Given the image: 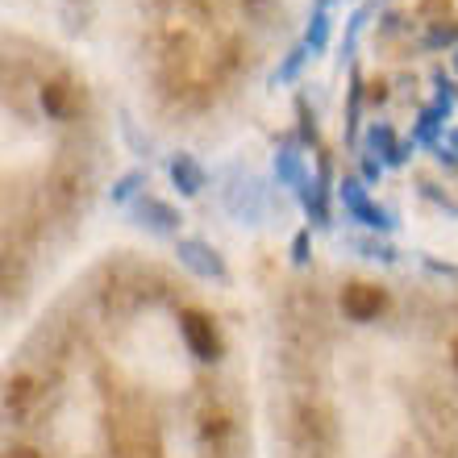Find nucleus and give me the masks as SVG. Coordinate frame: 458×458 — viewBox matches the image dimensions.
<instances>
[{
  "label": "nucleus",
  "mask_w": 458,
  "mask_h": 458,
  "mask_svg": "<svg viewBox=\"0 0 458 458\" xmlns=\"http://www.w3.org/2000/svg\"><path fill=\"white\" fill-rule=\"evenodd\" d=\"M180 334H183L188 350H192L200 362H217V359H221V338H217V326H213V317H205V313H196V309H188V313L180 317Z\"/></svg>",
  "instance_id": "obj_1"
},
{
  "label": "nucleus",
  "mask_w": 458,
  "mask_h": 458,
  "mask_svg": "<svg viewBox=\"0 0 458 458\" xmlns=\"http://www.w3.org/2000/svg\"><path fill=\"white\" fill-rule=\"evenodd\" d=\"M384 288H375V284H350L346 292H342V313L350 317V321H375V317L384 313Z\"/></svg>",
  "instance_id": "obj_2"
},
{
  "label": "nucleus",
  "mask_w": 458,
  "mask_h": 458,
  "mask_svg": "<svg viewBox=\"0 0 458 458\" xmlns=\"http://www.w3.org/2000/svg\"><path fill=\"white\" fill-rule=\"evenodd\" d=\"M342 200H346L350 213H354V217H362L367 225H384V229L392 225L384 208H375L371 200H367V192H362V183H359V180H346V183H342Z\"/></svg>",
  "instance_id": "obj_3"
},
{
  "label": "nucleus",
  "mask_w": 458,
  "mask_h": 458,
  "mask_svg": "<svg viewBox=\"0 0 458 458\" xmlns=\"http://www.w3.org/2000/svg\"><path fill=\"white\" fill-rule=\"evenodd\" d=\"M171 180H175V188H180L183 196H196L205 188V167H200L192 155H175L171 158Z\"/></svg>",
  "instance_id": "obj_4"
},
{
  "label": "nucleus",
  "mask_w": 458,
  "mask_h": 458,
  "mask_svg": "<svg viewBox=\"0 0 458 458\" xmlns=\"http://www.w3.org/2000/svg\"><path fill=\"white\" fill-rule=\"evenodd\" d=\"M180 259L192 271H200V276H225V267H221V259L208 246H200V242H180Z\"/></svg>",
  "instance_id": "obj_5"
},
{
  "label": "nucleus",
  "mask_w": 458,
  "mask_h": 458,
  "mask_svg": "<svg viewBox=\"0 0 458 458\" xmlns=\"http://www.w3.org/2000/svg\"><path fill=\"white\" fill-rule=\"evenodd\" d=\"M442 117H450V105H446V100H434V105L421 113V121H417V133H412V142L434 146V142H437V130H442Z\"/></svg>",
  "instance_id": "obj_6"
},
{
  "label": "nucleus",
  "mask_w": 458,
  "mask_h": 458,
  "mask_svg": "<svg viewBox=\"0 0 458 458\" xmlns=\"http://www.w3.org/2000/svg\"><path fill=\"white\" fill-rule=\"evenodd\" d=\"M367 146H371V150H379L387 163H404V158H409V150L396 142V133L387 130V125H371V133H367Z\"/></svg>",
  "instance_id": "obj_7"
},
{
  "label": "nucleus",
  "mask_w": 458,
  "mask_h": 458,
  "mask_svg": "<svg viewBox=\"0 0 458 458\" xmlns=\"http://www.w3.org/2000/svg\"><path fill=\"white\" fill-rule=\"evenodd\" d=\"M304 47L313 50V55H321V50L329 47V0L317 4L313 21H309V34H304Z\"/></svg>",
  "instance_id": "obj_8"
},
{
  "label": "nucleus",
  "mask_w": 458,
  "mask_h": 458,
  "mask_svg": "<svg viewBox=\"0 0 458 458\" xmlns=\"http://www.w3.org/2000/svg\"><path fill=\"white\" fill-rule=\"evenodd\" d=\"M276 175H279V183H304L301 155H296V150H279L276 155Z\"/></svg>",
  "instance_id": "obj_9"
},
{
  "label": "nucleus",
  "mask_w": 458,
  "mask_h": 458,
  "mask_svg": "<svg viewBox=\"0 0 458 458\" xmlns=\"http://www.w3.org/2000/svg\"><path fill=\"white\" fill-rule=\"evenodd\" d=\"M42 105H47L50 117H63V113H67V84H63V80H55V84L42 88Z\"/></svg>",
  "instance_id": "obj_10"
},
{
  "label": "nucleus",
  "mask_w": 458,
  "mask_h": 458,
  "mask_svg": "<svg viewBox=\"0 0 458 458\" xmlns=\"http://www.w3.org/2000/svg\"><path fill=\"white\" fill-rule=\"evenodd\" d=\"M9 409H17L21 412L30 400H34V379H25V375H17V379H9Z\"/></svg>",
  "instance_id": "obj_11"
},
{
  "label": "nucleus",
  "mask_w": 458,
  "mask_h": 458,
  "mask_svg": "<svg viewBox=\"0 0 458 458\" xmlns=\"http://www.w3.org/2000/svg\"><path fill=\"white\" fill-rule=\"evenodd\" d=\"M142 217H150V225H155V229H175V221H180L167 205H158V200H146V205H142Z\"/></svg>",
  "instance_id": "obj_12"
},
{
  "label": "nucleus",
  "mask_w": 458,
  "mask_h": 458,
  "mask_svg": "<svg viewBox=\"0 0 458 458\" xmlns=\"http://www.w3.org/2000/svg\"><path fill=\"white\" fill-rule=\"evenodd\" d=\"M304 59H309V47H296V50H292L288 59H284V67L276 72V84H288V80H296V75H301V67H304Z\"/></svg>",
  "instance_id": "obj_13"
},
{
  "label": "nucleus",
  "mask_w": 458,
  "mask_h": 458,
  "mask_svg": "<svg viewBox=\"0 0 458 458\" xmlns=\"http://www.w3.org/2000/svg\"><path fill=\"white\" fill-rule=\"evenodd\" d=\"M458 42V25H437L425 34V47H454Z\"/></svg>",
  "instance_id": "obj_14"
},
{
  "label": "nucleus",
  "mask_w": 458,
  "mask_h": 458,
  "mask_svg": "<svg viewBox=\"0 0 458 458\" xmlns=\"http://www.w3.org/2000/svg\"><path fill=\"white\" fill-rule=\"evenodd\" d=\"M138 183H142V171H130V175H121L117 188H113V200H117V205H121V200H130V196L138 192Z\"/></svg>",
  "instance_id": "obj_15"
},
{
  "label": "nucleus",
  "mask_w": 458,
  "mask_h": 458,
  "mask_svg": "<svg viewBox=\"0 0 458 458\" xmlns=\"http://www.w3.org/2000/svg\"><path fill=\"white\" fill-rule=\"evenodd\" d=\"M296 109H301V121H304V142H313L317 146V125H313V117H309V105H296Z\"/></svg>",
  "instance_id": "obj_16"
},
{
  "label": "nucleus",
  "mask_w": 458,
  "mask_h": 458,
  "mask_svg": "<svg viewBox=\"0 0 458 458\" xmlns=\"http://www.w3.org/2000/svg\"><path fill=\"white\" fill-rule=\"evenodd\" d=\"M4 458H47V454H38L34 446H13V450H9V454H4Z\"/></svg>",
  "instance_id": "obj_17"
},
{
  "label": "nucleus",
  "mask_w": 458,
  "mask_h": 458,
  "mask_svg": "<svg viewBox=\"0 0 458 458\" xmlns=\"http://www.w3.org/2000/svg\"><path fill=\"white\" fill-rule=\"evenodd\" d=\"M362 171H367V180H379V163H375L371 155L362 158Z\"/></svg>",
  "instance_id": "obj_18"
},
{
  "label": "nucleus",
  "mask_w": 458,
  "mask_h": 458,
  "mask_svg": "<svg viewBox=\"0 0 458 458\" xmlns=\"http://www.w3.org/2000/svg\"><path fill=\"white\" fill-rule=\"evenodd\" d=\"M454 146H458V133H454Z\"/></svg>",
  "instance_id": "obj_19"
},
{
  "label": "nucleus",
  "mask_w": 458,
  "mask_h": 458,
  "mask_svg": "<svg viewBox=\"0 0 458 458\" xmlns=\"http://www.w3.org/2000/svg\"><path fill=\"white\" fill-rule=\"evenodd\" d=\"M454 63H458V55H454Z\"/></svg>",
  "instance_id": "obj_20"
}]
</instances>
